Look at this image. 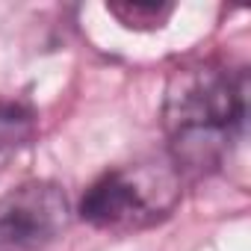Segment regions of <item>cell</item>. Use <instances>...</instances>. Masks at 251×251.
Instances as JSON below:
<instances>
[{
	"mask_svg": "<svg viewBox=\"0 0 251 251\" xmlns=\"http://www.w3.org/2000/svg\"><path fill=\"white\" fill-rule=\"evenodd\" d=\"M248 115V80L242 71L198 62L177 68L163 98V127L177 172L222 166Z\"/></svg>",
	"mask_w": 251,
	"mask_h": 251,
	"instance_id": "6da1fadb",
	"label": "cell"
},
{
	"mask_svg": "<svg viewBox=\"0 0 251 251\" xmlns=\"http://www.w3.org/2000/svg\"><path fill=\"white\" fill-rule=\"evenodd\" d=\"M183 195L172 160H139L103 172L80 198V219L106 233H136L172 216Z\"/></svg>",
	"mask_w": 251,
	"mask_h": 251,
	"instance_id": "7a4b0ae2",
	"label": "cell"
},
{
	"mask_svg": "<svg viewBox=\"0 0 251 251\" xmlns=\"http://www.w3.org/2000/svg\"><path fill=\"white\" fill-rule=\"evenodd\" d=\"M36 136V112L15 100H0V169Z\"/></svg>",
	"mask_w": 251,
	"mask_h": 251,
	"instance_id": "277c9868",
	"label": "cell"
},
{
	"mask_svg": "<svg viewBox=\"0 0 251 251\" xmlns=\"http://www.w3.org/2000/svg\"><path fill=\"white\" fill-rule=\"evenodd\" d=\"M71 219L68 195L53 180H27L0 198V251H45Z\"/></svg>",
	"mask_w": 251,
	"mask_h": 251,
	"instance_id": "3957f363",
	"label": "cell"
}]
</instances>
